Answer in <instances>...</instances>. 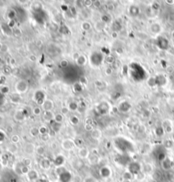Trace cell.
I'll return each mask as SVG.
<instances>
[{"mask_svg":"<svg viewBox=\"0 0 174 182\" xmlns=\"http://www.w3.org/2000/svg\"><path fill=\"white\" fill-rule=\"evenodd\" d=\"M173 146V141H170V140H167L166 141V142H165V147L171 148Z\"/></svg>","mask_w":174,"mask_h":182,"instance_id":"obj_29","label":"cell"},{"mask_svg":"<svg viewBox=\"0 0 174 182\" xmlns=\"http://www.w3.org/2000/svg\"><path fill=\"white\" fill-rule=\"evenodd\" d=\"M68 111H69V108H68V107H63L61 108V114L66 115V114H67V113H68Z\"/></svg>","mask_w":174,"mask_h":182,"instance_id":"obj_35","label":"cell"},{"mask_svg":"<svg viewBox=\"0 0 174 182\" xmlns=\"http://www.w3.org/2000/svg\"><path fill=\"white\" fill-rule=\"evenodd\" d=\"M173 37H174V32H173Z\"/></svg>","mask_w":174,"mask_h":182,"instance_id":"obj_42","label":"cell"},{"mask_svg":"<svg viewBox=\"0 0 174 182\" xmlns=\"http://www.w3.org/2000/svg\"><path fill=\"white\" fill-rule=\"evenodd\" d=\"M173 141H174V133H173Z\"/></svg>","mask_w":174,"mask_h":182,"instance_id":"obj_41","label":"cell"},{"mask_svg":"<svg viewBox=\"0 0 174 182\" xmlns=\"http://www.w3.org/2000/svg\"><path fill=\"white\" fill-rule=\"evenodd\" d=\"M37 154H39V155H43V154L45 153V149H44V147H43V146H38V147L37 148Z\"/></svg>","mask_w":174,"mask_h":182,"instance_id":"obj_26","label":"cell"},{"mask_svg":"<svg viewBox=\"0 0 174 182\" xmlns=\"http://www.w3.org/2000/svg\"><path fill=\"white\" fill-rule=\"evenodd\" d=\"M48 137H49V135H48V134H45V135H42V139H43V141H47V140L48 139Z\"/></svg>","mask_w":174,"mask_h":182,"instance_id":"obj_38","label":"cell"},{"mask_svg":"<svg viewBox=\"0 0 174 182\" xmlns=\"http://www.w3.org/2000/svg\"><path fill=\"white\" fill-rule=\"evenodd\" d=\"M64 162H65V157L63 156H61V155L57 156L55 157V159H54V164L56 166H58V167L59 166H61L64 163Z\"/></svg>","mask_w":174,"mask_h":182,"instance_id":"obj_12","label":"cell"},{"mask_svg":"<svg viewBox=\"0 0 174 182\" xmlns=\"http://www.w3.org/2000/svg\"><path fill=\"white\" fill-rule=\"evenodd\" d=\"M63 119H64V117H63V115H62L61 113L55 114L54 117V120L56 123H60L63 121Z\"/></svg>","mask_w":174,"mask_h":182,"instance_id":"obj_19","label":"cell"},{"mask_svg":"<svg viewBox=\"0 0 174 182\" xmlns=\"http://www.w3.org/2000/svg\"><path fill=\"white\" fill-rule=\"evenodd\" d=\"M161 167L163 168V169L165 170H168L172 168V162L169 158H165L162 162H161Z\"/></svg>","mask_w":174,"mask_h":182,"instance_id":"obj_8","label":"cell"},{"mask_svg":"<svg viewBox=\"0 0 174 182\" xmlns=\"http://www.w3.org/2000/svg\"><path fill=\"white\" fill-rule=\"evenodd\" d=\"M39 134H40L39 133V129H37V128H33L31 129V135L33 136H37Z\"/></svg>","mask_w":174,"mask_h":182,"instance_id":"obj_25","label":"cell"},{"mask_svg":"<svg viewBox=\"0 0 174 182\" xmlns=\"http://www.w3.org/2000/svg\"><path fill=\"white\" fill-rule=\"evenodd\" d=\"M122 177H123V179H124L125 181H129L133 178V175H132L129 171H128V172H126V173H124V174H123Z\"/></svg>","mask_w":174,"mask_h":182,"instance_id":"obj_22","label":"cell"},{"mask_svg":"<svg viewBox=\"0 0 174 182\" xmlns=\"http://www.w3.org/2000/svg\"><path fill=\"white\" fill-rule=\"evenodd\" d=\"M50 165H51V163L48 159H43L42 162H41V167L44 169H48L50 168Z\"/></svg>","mask_w":174,"mask_h":182,"instance_id":"obj_16","label":"cell"},{"mask_svg":"<svg viewBox=\"0 0 174 182\" xmlns=\"http://www.w3.org/2000/svg\"><path fill=\"white\" fill-rule=\"evenodd\" d=\"M21 173H22V174H28V173H29V169H28V167L24 165V166L21 168Z\"/></svg>","mask_w":174,"mask_h":182,"instance_id":"obj_32","label":"cell"},{"mask_svg":"<svg viewBox=\"0 0 174 182\" xmlns=\"http://www.w3.org/2000/svg\"><path fill=\"white\" fill-rule=\"evenodd\" d=\"M104 26H105V24L100 21H97V22H96L94 27H95V30H96L97 32L100 33V32H102V31L104 30Z\"/></svg>","mask_w":174,"mask_h":182,"instance_id":"obj_14","label":"cell"},{"mask_svg":"<svg viewBox=\"0 0 174 182\" xmlns=\"http://www.w3.org/2000/svg\"><path fill=\"white\" fill-rule=\"evenodd\" d=\"M114 61H115V59H114V57L111 56V55H110V56H108V57L106 58V61H107L108 63H113Z\"/></svg>","mask_w":174,"mask_h":182,"instance_id":"obj_34","label":"cell"},{"mask_svg":"<svg viewBox=\"0 0 174 182\" xmlns=\"http://www.w3.org/2000/svg\"><path fill=\"white\" fill-rule=\"evenodd\" d=\"M128 171L132 175H138L139 172L141 171V166L139 165L138 163H132L129 164Z\"/></svg>","mask_w":174,"mask_h":182,"instance_id":"obj_2","label":"cell"},{"mask_svg":"<svg viewBox=\"0 0 174 182\" xmlns=\"http://www.w3.org/2000/svg\"><path fill=\"white\" fill-rule=\"evenodd\" d=\"M129 12H130V14H131V15H137L139 12V8H138L137 6L133 5V6H131V7H130V9H129Z\"/></svg>","mask_w":174,"mask_h":182,"instance_id":"obj_18","label":"cell"},{"mask_svg":"<svg viewBox=\"0 0 174 182\" xmlns=\"http://www.w3.org/2000/svg\"><path fill=\"white\" fill-rule=\"evenodd\" d=\"M35 151V146L32 143H27L26 146H25V151L27 153V154H33L34 152Z\"/></svg>","mask_w":174,"mask_h":182,"instance_id":"obj_13","label":"cell"},{"mask_svg":"<svg viewBox=\"0 0 174 182\" xmlns=\"http://www.w3.org/2000/svg\"><path fill=\"white\" fill-rule=\"evenodd\" d=\"M24 165L25 166H29V165H31V163H32V161H31V159H29V158H27V159H24Z\"/></svg>","mask_w":174,"mask_h":182,"instance_id":"obj_33","label":"cell"},{"mask_svg":"<svg viewBox=\"0 0 174 182\" xmlns=\"http://www.w3.org/2000/svg\"><path fill=\"white\" fill-rule=\"evenodd\" d=\"M27 175H28L29 180H31V181H36V180H37L38 177H39L38 173H37L36 170H30L29 173L27 174Z\"/></svg>","mask_w":174,"mask_h":182,"instance_id":"obj_11","label":"cell"},{"mask_svg":"<svg viewBox=\"0 0 174 182\" xmlns=\"http://www.w3.org/2000/svg\"><path fill=\"white\" fill-rule=\"evenodd\" d=\"M78 155L80 158H88L89 156V151L86 147H81L78 151Z\"/></svg>","mask_w":174,"mask_h":182,"instance_id":"obj_6","label":"cell"},{"mask_svg":"<svg viewBox=\"0 0 174 182\" xmlns=\"http://www.w3.org/2000/svg\"><path fill=\"white\" fill-rule=\"evenodd\" d=\"M70 123H71L72 124L76 125V124L79 123V118H78L76 116H71V117H70Z\"/></svg>","mask_w":174,"mask_h":182,"instance_id":"obj_24","label":"cell"},{"mask_svg":"<svg viewBox=\"0 0 174 182\" xmlns=\"http://www.w3.org/2000/svg\"><path fill=\"white\" fill-rule=\"evenodd\" d=\"M110 174H111L110 169L108 167H103L100 169V175L104 178H108L110 175Z\"/></svg>","mask_w":174,"mask_h":182,"instance_id":"obj_10","label":"cell"},{"mask_svg":"<svg viewBox=\"0 0 174 182\" xmlns=\"http://www.w3.org/2000/svg\"><path fill=\"white\" fill-rule=\"evenodd\" d=\"M62 146H63L64 149L70 151V150H72L75 147V142L71 140H65L62 142Z\"/></svg>","mask_w":174,"mask_h":182,"instance_id":"obj_5","label":"cell"},{"mask_svg":"<svg viewBox=\"0 0 174 182\" xmlns=\"http://www.w3.org/2000/svg\"><path fill=\"white\" fill-rule=\"evenodd\" d=\"M155 135H156L157 136L161 137V136H163V135H164V133H165V129H164L163 127H157V128L155 129Z\"/></svg>","mask_w":174,"mask_h":182,"instance_id":"obj_17","label":"cell"},{"mask_svg":"<svg viewBox=\"0 0 174 182\" xmlns=\"http://www.w3.org/2000/svg\"><path fill=\"white\" fill-rule=\"evenodd\" d=\"M105 74H106V75H111V74H112V70H111L110 67H107V68L105 69Z\"/></svg>","mask_w":174,"mask_h":182,"instance_id":"obj_37","label":"cell"},{"mask_svg":"<svg viewBox=\"0 0 174 182\" xmlns=\"http://www.w3.org/2000/svg\"><path fill=\"white\" fill-rule=\"evenodd\" d=\"M67 65H68V61H60V66H61L62 67H66Z\"/></svg>","mask_w":174,"mask_h":182,"instance_id":"obj_36","label":"cell"},{"mask_svg":"<svg viewBox=\"0 0 174 182\" xmlns=\"http://www.w3.org/2000/svg\"><path fill=\"white\" fill-rule=\"evenodd\" d=\"M33 113H34L35 115H40L41 114V108L39 107H36L33 108Z\"/></svg>","mask_w":174,"mask_h":182,"instance_id":"obj_30","label":"cell"},{"mask_svg":"<svg viewBox=\"0 0 174 182\" xmlns=\"http://www.w3.org/2000/svg\"><path fill=\"white\" fill-rule=\"evenodd\" d=\"M86 61H87V60H86V58H85L83 55H80V56L76 59V62H77V64L80 65V66L84 65V64L86 63Z\"/></svg>","mask_w":174,"mask_h":182,"instance_id":"obj_20","label":"cell"},{"mask_svg":"<svg viewBox=\"0 0 174 182\" xmlns=\"http://www.w3.org/2000/svg\"><path fill=\"white\" fill-rule=\"evenodd\" d=\"M157 44H158L159 48H161V49H164V50H165V49H167L168 47H169V43H168V41H167L165 37H159L158 42H157Z\"/></svg>","mask_w":174,"mask_h":182,"instance_id":"obj_3","label":"cell"},{"mask_svg":"<svg viewBox=\"0 0 174 182\" xmlns=\"http://www.w3.org/2000/svg\"><path fill=\"white\" fill-rule=\"evenodd\" d=\"M16 89L18 92L20 93H24L27 90V88H28V85H27V83L24 80H21L17 83L16 86H15Z\"/></svg>","mask_w":174,"mask_h":182,"instance_id":"obj_1","label":"cell"},{"mask_svg":"<svg viewBox=\"0 0 174 182\" xmlns=\"http://www.w3.org/2000/svg\"><path fill=\"white\" fill-rule=\"evenodd\" d=\"M39 133L43 135H45V134H48V130H47V128L44 127V126H42L39 128Z\"/></svg>","mask_w":174,"mask_h":182,"instance_id":"obj_27","label":"cell"},{"mask_svg":"<svg viewBox=\"0 0 174 182\" xmlns=\"http://www.w3.org/2000/svg\"><path fill=\"white\" fill-rule=\"evenodd\" d=\"M110 20V16H109L108 15H104L102 16V18H101V21L104 22V24L107 23V22H109Z\"/></svg>","mask_w":174,"mask_h":182,"instance_id":"obj_28","label":"cell"},{"mask_svg":"<svg viewBox=\"0 0 174 182\" xmlns=\"http://www.w3.org/2000/svg\"><path fill=\"white\" fill-rule=\"evenodd\" d=\"M91 136H92V138H93V139H94V140H99L100 138H101V136H102V133H101V131H100V129H93V130H92Z\"/></svg>","mask_w":174,"mask_h":182,"instance_id":"obj_9","label":"cell"},{"mask_svg":"<svg viewBox=\"0 0 174 182\" xmlns=\"http://www.w3.org/2000/svg\"><path fill=\"white\" fill-rule=\"evenodd\" d=\"M151 31L155 33H159L161 31V27L158 23H154L151 26Z\"/></svg>","mask_w":174,"mask_h":182,"instance_id":"obj_15","label":"cell"},{"mask_svg":"<svg viewBox=\"0 0 174 182\" xmlns=\"http://www.w3.org/2000/svg\"><path fill=\"white\" fill-rule=\"evenodd\" d=\"M78 105H77V103L76 102H74V101H72V102H70L69 104V107H68V108H69L70 111H76V110L78 109Z\"/></svg>","mask_w":174,"mask_h":182,"instance_id":"obj_21","label":"cell"},{"mask_svg":"<svg viewBox=\"0 0 174 182\" xmlns=\"http://www.w3.org/2000/svg\"><path fill=\"white\" fill-rule=\"evenodd\" d=\"M86 182H96V181H95V180H94V179H92V178H88V179H87V180H86Z\"/></svg>","mask_w":174,"mask_h":182,"instance_id":"obj_39","label":"cell"},{"mask_svg":"<svg viewBox=\"0 0 174 182\" xmlns=\"http://www.w3.org/2000/svg\"><path fill=\"white\" fill-rule=\"evenodd\" d=\"M60 177V182H70L71 180V175L68 171H65L62 174H60L59 175Z\"/></svg>","mask_w":174,"mask_h":182,"instance_id":"obj_4","label":"cell"},{"mask_svg":"<svg viewBox=\"0 0 174 182\" xmlns=\"http://www.w3.org/2000/svg\"><path fill=\"white\" fill-rule=\"evenodd\" d=\"M82 30H84V31H88V30L91 28V24H90L89 22L85 21V22H83V23L82 24Z\"/></svg>","mask_w":174,"mask_h":182,"instance_id":"obj_23","label":"cell"},{"mask_svg":"<svg viewBox=\"0 0 174 182\" xmlns=\"http://www.w3.org/2000/svg\"><path fill=\"white\" fill-rule=\"evenodd\" d=\"M31 60H32V61H36V57H35V56H32V57H31Z\"/></svg>","mask_w":174,"mask_h":182,"instance_id":"obj_40","label":"cell"},{"mask_svg":"<svg viewBox=\"0 0 174 182\" xmlns=\"http://www.w3.org/2000/svg\"><path fill=\"white\" fill-rule=\"evenodd\" d=\"M43 107L46 111H50L54 107V102L51 100H45L43 103Z\"/></svg>","mask_w":174,"mask_h":182,"instance_id":"obj_7","label":"cell"},{"mask_svg":"<svg viewBox=\"0 0 174 182\" xmlns=\"http://www.w3.org/2000/svg\"><path fill=\"white\" fill-rule=\"evenodd\" d=\"M11 141H12V142L13 143H17L19 141H20V138H19V136L18 135H13L12 137H11Z\"/></svg>","mask_w":174,"mask_h":182,"instance_id":"obj_31","label":"cell"}]
</instances>
